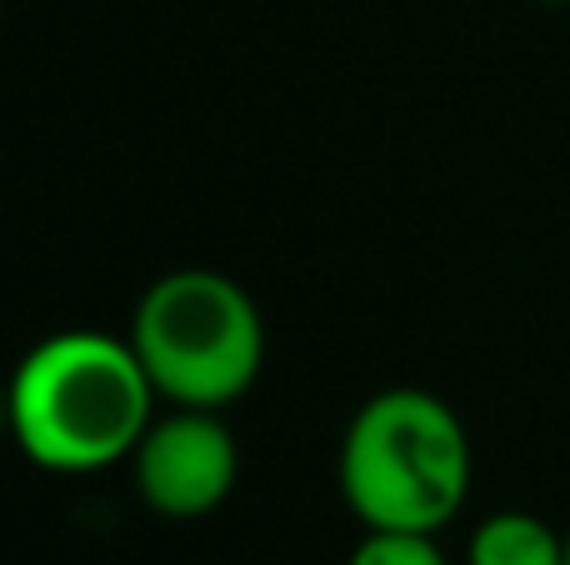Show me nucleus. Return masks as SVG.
I'll use <instances>...</instances> for the list:
<instances>
[{
  "label": "nucleus",
  "mask_w": 570,
  "mask_h": 565,
  "mask_svg": "<svg viewBox=\"0 0 570 565\" xmlns=\"http://www.w3.org/2000/svg\"><path fill=\"white\" fill-rule=\"evenodd\" d=\"M156 400L130 336L90 326L56 330L30 346L10 376V430L30 466L96 476L136 456Z\"/></svg>",
  "instance_id": "1"
},
{
  "label": "nucleus",
  "mask_w": 570,
  "mask_h": 565,
  "mask_svg": "<svg viewBox=\"0 0 570 565\" xmlns=\"http://www.w3.org/2000/svg\"><path fill=\"white\" fill-rule=\"evenodd\" d=\"M465 565H566V536L531 511H495L465 541Z\"/></svg>",
  "instance_id": "5"
},
{
  "label": "nucleus",
  "mask_w": 570,
  "mask_h": 565,
  "mask_svg": "<svg viewBox=\"0 0 570 565\" xmlns=\"http://www.w3.org/2000/svg\"><path fill=\"white\" fill-rule=\"evenodd\" d=\"M345 565H451L441 541L425 531H365Z\"/></svg>",
  "instance_id": "6"
},
{
  "label": "nucleus",
  "mask_w": 570,
  "mask_h": 565,
  "mask_svg": "<svg viewBox=\"0 0 570 565\" xmlns=\"http://www.w3.org/2000/svg\"><path fill=\"white\" fill-rule=\"evenodd\" d=\"M566 565H570V531H566Z\"/></svg>",
  "instance_id": "7"
},
{
  "label": "nucleus",
  "mask_w": 570,
  "mask_h": 565,
  "mask_svg": "<svg viewBox=\"0 0 570 565\" xmlns=\"http://www.w3.org/2000/svg\"><path fill=\"white\" fill-rule=\"evenodd\" d=\"M475 456L451 400L421 386H391L351 416L335 480L365 531L441 536L471 496Z\"/></svg>",
  "instance_id": "2"
},
{
  "label": "nucleus",
  "mask_w": 570,
  "mask_h": 565,
  "mask_svg": "<svg viewBox=\"0 0 570 565\" xmlns=\"http://www.w3.org/2000/svg\"><path fill=\"white\" fill-rule=\"evenodd\" d=\"M136 490L156 516L166 521H200L230 500L240 480V446L220 410L170 406L150 420L130 456Z\"/></svg>",
  "instance_id": "4"
},
{
  "label": "nucleus",
  "mask_w": 570,
  "mask_h": 565,
  "mask_svg": "<svg viewBox=\"0 0 570 565\" xmlns=\"http://www.w3.org/2000/svg\"><path fill=\"white\" fill-rule=\"evenodd\" d=\"M126 336L166 406L226 410L266 366L261 306L240 280L206 266H180L150 280Z\"/></svg>",
  "instance_id": "3"
}]
</instances>
